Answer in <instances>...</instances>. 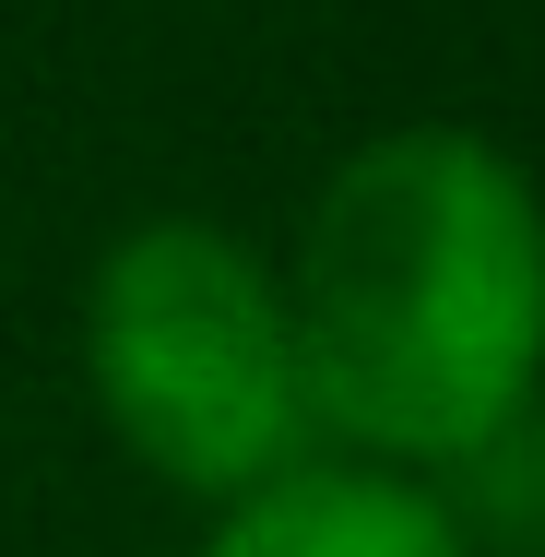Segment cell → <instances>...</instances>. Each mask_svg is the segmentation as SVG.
I'll return each mask as SVG.
<instances>
[{
    "label": "cell",
    "mask_w": 545,
    "mask_h": 557,
    "mask_svg": "<svg viewBox=\"0 0 545 557\" xmlns=\"http://www.w3.org/2000/svg\"><path fill=\"white\" fill-rule=\"evenodd\" d=\"M309 416L368 462H474L545 380V190L462 119L368 131L297 214Z\"/></svg>",
    "instance_id": "1"
},
{
    "label": "cell",
    "mask_w": 545,
    "mask_h": 557,
    "mask_svg": "<svg viewBox=\"0 0 545 557\" xmlns=\"http://www.w3.org/2000/svg\"><path fill=\"white\" fill-rule=\"evenodd\" d=\"M84 380L131 462L190 498H249L309 462V368L285 273L202 214L131 225L84 285Z\"/></svg>",
    "instance_id": "2"
},
{
    "label": "cell",
    "mask_w": 545,
    "mask_h": 557,
    "mask_svg": "<svg viewBox=\"0 0 545 557\" xmlns=\"http://www.w3.org/2000/svg\"><path fill=\"white\" fill-rule=\"evenodd\" d=\"M202 557H474L462 522L392 462H297L249 498H225Z\"/></svg>",
    "instance_id": "3"
}]
</instances>
